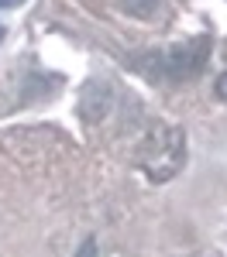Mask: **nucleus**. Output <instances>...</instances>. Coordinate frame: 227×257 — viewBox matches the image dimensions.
<instances>
[{"label": "nucleus", "mask_w": 227, "mask_h": 257, "mask_svg": "<svg viewBox=\"0 0 227 257\" xmlns=\"http://www.w3.org/2000/svg\"><path fill=\"white\" fill-rule=\"evenodd\" d=\"M186 165V134L172 123H152L138 144V168L152 182H169Z\"/></svg>", "instance_id": "nucleus-1"}, {"label": "nucleus", "mask_w": 227, "mask_h": 257, "mask_svg": "<svg viewBox=\"0 0 227 257\" xmlns=\"http://www.w3.org/2000/svg\"><path fill=\"white\" fill-rule=\"evenodd\" d=\"M124 11L134 18H155L162 11V0H124Z\"/></svg>", "instance_id": "nucleus-2"}, {"label": "nucleus", "mask_w": 227, "mask_h": 257, "mask_svg": "<svg viewBox=\"0 0 227 257\" xmlns=\"http://www.w3.org/2000/svg\"><path fill=\"white\" fill-rule=\"evenodd\" d=\"M18 4H24V0H0V11H11V7H18Z\"/></svg>", "instance_id": "nucleus-4"}, {"label": "nucleus", "mask_w": 227, "mask_h": 257, "mask_svg": "<svg viewBox=\"0 0 227 257\" xmlns=\"http://www.w3.org/2000/svg\"><path fill=\"white\" fill-rule=\"evenodd\" d=\"M80 257H93V240H86V243H83V250H80Z\"/></svg>", "instance_id": "nucleus-3"}, {"label": "nucleus", "mask_w": 227, "mask_h": 257, "mask_svg": "<svg viewBox=\"0 0 227 257\" xmlns=\"http://www.w3.org/2000/svg\"><path fill=\"white\" fill-rule=\"evenodd\" d=\"M0 41H4V24H0Z\"/></svg>", "instance_id": "nucleus-5"}]
</instances>
